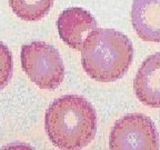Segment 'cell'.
Wrapping results in <instances>:
<instances>
[{"label": "cell", "instance_id": "cell-1", "mask_svg": "<svg viewBox=\"0 0 160 150\" xmlns=\"http://www.w3.org/2000/svg\"><path fill=\"white\" fill-rule=\"evenodd\" d=\"M97 112L81 96L66 95L50 103L45 113L48 138L59 149H81L89 145L97 132Z\"/></svg>", "mask_w": 160, "mask_h": 150}, {"label": "cell", "instance_id": "cell-2", "mask_svg": "<svg viewBox=\"0 0 160 150\" xmlns=\"http://www.w3.org/2000/svg\"><path fill=\"white\" fill-rule=\"evenodd\" d=\"M80 52L82 68L91 79L113 82L127 73L135 51L125 33L111 28H97L86 38Z\"/></svg>", "mask_w": 160, "mask_h": 150}, {"label": "cell", "instance_id": "cell-3", "mask_svg": "<svg viewBox=\"0 0 160 150\" xmlns=\"http://www.w3.org/2000/svg\"><path fill=\"white\" fill-rule=\"evenodd\" d=\"M21 67L27 77L42 90H55L65 79V65L59 51L43 41L21 47Z\"/></svg>", "mask_w": 160, "mask_h": 150}, {"label": "cell", "instance_id": "cell-4", "mask_svg": "<svg viewBox=\"0 0 160 150\" xmlns=\"http://www.w3.org/2000/svg\"><path fill=\"white\" fill-rule=\"evenodd\" d=\"M112 150L159 149V135L155 123L143 113H129L113 123L109 135Z\"/></svg>", "mask_w": 160, "mask_h": 150}, {"label": "cell", "instance_id": "cell-5", "mask_svg": "<svg viewBox=\"0 0 160 150\" xmlns=\"http://www.w3.org/2000/svg\"><path fill=\"white\" fill-rule=\"evenodd\" d=\"M98 23L91 13L80 7H71L62 10L57 19L59 37L73 50H81L86 38Z\"/></svg>", "mask_w": 160, "mask_h": 150}, {"label": "cell", "instance_id": "cell-6", "mask_svg": "<svg viewBox=\"0 0 160 150\" xmlns=\"http://www.w3.org/2000/svg\"><path fill=\"white\" fill-rule=\"evenodd\" d=\"M133 90L140 102L160 108V52L148 56L138 68Z\"/></svg>", "mask_w": 160, "mask_h": 150}, {"label": "cell", "instance_id": "cell-7", "mask_svg": "<svg viewBox=\"0 0 160 150\" xmlns=\"http://www.w3.org/2000/svg\"><path fill=\"white\" fill-rule=\"evenodd\" d=\"M130 17L140 39L160 42V0H133Z\"/></svg>", "mask_w": 160, "mask_h": 150}, {"label": "cell", "instance_id": "cell-8", "mask_svg": "<svg viewBox=\"0 0 160 150\" xmlns=\"http://www.w3.org/2000/svg\"><path fill=\"white\" fill-rule=\"evenodd\" d=\"M55 0H8L11 10L19 19L38 21L49 13Z\"/></svg>", "mask_w": 160, "mask_h": 150}, {"label": "cell", "instance_id": "cell-9", "mask_svg": "<svg viewBox=\"0 0 160 150\" xmlns=\"http://www.w3.org/2000/svg\"><path fill=\"white\" fill-rule=\"evenodd\" d=\"M13 71L12 55L9 48L0 41V91L5 89L11 80Z\"/></svg>", "mask_w": 160, "mask_h": 150}]
</instances>
